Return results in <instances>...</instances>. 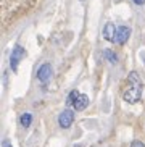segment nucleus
Segmentation results:
<instances>
[{"label": "nucleus", "mask_w": 145, "mask_h": 147, "mask_svg": "<svg viewBox=\"0 0 145 147\" xmlns=\"http://www.w3.org/2000/svg\"><path fill=\"white\" fill-rule=\"evenodd\" d=\"M103 57H105V60H108L111 65H116L118 63V55H116L111 49H105L103 50Z\"/></svg>", "instance_id": "6e6552de"}, {"label": "nucleus", "mask_w": 145, "mask_h": 147, "mask_svg": "<svg viewBox=\"0 0 145 147\" xmlns=\"http://www.w3.org/2000/svg\"><path fill=\"white\" fill-rule=\"evenodd\" d=\"M131 37V28L128 26H118L116 29V36H115V42L123 45V44L128 42V39Z\"/></svg>", "instance_id": "39448f33"}, {"label": "nucleus", "mask_w": 145, "mask_h": 147, "mask_svg": "<svg viewBox=\"0 0 145 147\" xmlns=\"http://www.w3.org/2000/svg\"><path fill=\"white\" fill-rule=\"evenodd\" d=\"M77 95H79V92H77V91H71V92H69V97H68V100H66V105H72V104H74V100H76Z\"/></svg>", "instance_id": "9b49d317"}, {"label": "nucleus", "mask_w": 145, "mask_h": 147, "mask_svg": "<svg viewBox=\"0 0 145 147\" xmlns=\"http://www.w3.org/2000/svg\"><path fill=\"white\" fill-rule=\"evenodd\" d=\"M24 57H26L24 47H23V45H19V44H16V45H15V49H13V52H11V57H10V68H11L13 71H16L18 65H19V61H21Z\"/></svg>", "instance_id": "f03ea898"}, {"label": "nucleus", "mask_w": 145, "mask_h": 147, "mask_svg": "<svg viewBox=\"0 0 145 147\" xmlns=\"http://www.w3.org/2000/svg\"><path fill=\"white\" fill-rule=\"evenodd\" d=\"M128 82H129V86H140V84H142L140 76H139L136 71H132V73L128 76Z\"/></svg>", "instance_id": "9d476101"}, {"label": "nucleus", "mask_w": 145, "mask_h": 147, "mask_svg": "<svg viewBox=\"0 0 145 147\" xmlns=\"http://www.w3.org/2000/svg\"><path fill=\"white\" fill-rule=\"evenodd\" d=\"M131 147H145V144L142 142V141H132V142H131Z\"/></svg>", "instance_id": "f8f14e48"}, {"label": "nucleus", "mask_w": 145, "mask_h": 147, "mask_svg": "<svg viewBox=\"0 0 145 147\" xmlns=\"http://www.w3.org/2000/svg\"><path fill=\"white\" fill-rule=\"evenodd\" d=\"M87 105H89V97L85 94H79L76 97V100H74V104H72V108L76 112H82V110L87 108Z\"/></svg>", "instance_id": "0eeeda50"}, {"label": "nucleus", "mask_w": 145, "mask_h": 147, "mask_svg": "<svg viewBox=\"0 0 145 147\" xmlns=\"http://www.w3.org/2000/svg\"><path fill=\"white\" fill-rule=\"evenodd\" d=\"M52 74H53V69H52V65L50 63H44V65L39 66L37 69V79L40 82H48V79L52 78Z\"/></svg>", "instance_id": "20e7f679"}, {"label": "nucleus", "mask_w": 145, "mask_h": 147, "mask_svg": "<svg viewBox=\"0 0 145 147\" xmlns=\"http://www.w3.org/2000/svg\"><path fill=\"white\" fill-rule=\"evenodd\" d=\"M72 121H74V112L69 110V108L63 110V112L60 113V117H58V125H60L61 129H68V128H71Z\"/></svg>", "instance_id": "7ed1b4c3"}, {"label": "nucleus", "mask_w": 145, "mask_h": 147, "mask_svg": "<svg viewBox=\"0 0 145 147\" xmlns=\"http://www.w3.org/2000/svg\"><path fill=\"white\" fill-rule=\"evenodd\" d=\"M19 123H21L23 128H29L31 125H32V115L31 113H23L21 117H19Z\"/></svg>", "instance_id": "1a4fd4ad"}, {"label": "nucleus", "mask_w": 145, "mask_h": 147, "mask_svg": "<svg viewBox=\"0 0 145 147\" xmlns=\"http://www.w3.org/2000/svg\"><path fill=\"white\" fill-rule=\"evenodd\" d=\"M132 2H134L136 5H144V3H145V0H132Z\"/></svg>", "instance_id": "4468645a"}, {"label": "nucleus", "mask_w": 145, "mask_h": 147, "mask_svg": "<svg viewBox=\"0 0 145 147\" xmlns=\"http://www.w3.org/2000/svg\"><path fill=\"white\" fill-rule=\"evenodd\" d=\"M142 97V84L140 86H129V89L123 92V99L128 104H137Z\"/></svg>", "instance_id": "f257e3e1"}, {"label": "nucleus", "mask_w": 145, "mask_h": 147, "mask_svg": "<svg viewBox=\"0 0 145 147\" xmlns=\"http://www.w3.org/2000/svg\"><path fill=\"white\" fill-rule=\"evenodd\" d=\"M116 29H118V28H116L113 23H107V24L103 26V31H102L103 39H105V40H110V42H115Z\"/></svg>", "instance_id": "423d86ee"}, {"label": "nucleus", "mask_w": 145, "mask_h": 147, "mask_svg": "<svg viewBox=\"0 0 145 147\" xmlns=\"http://www.w3.org/2000/svg\"><path fill=\"white\" fill-rule=\"evenodd\" d=\"M116 2H121V0H116Z\"/></svg>", "instance_id": "2eb2a0df"}, {"label": "nucleus", "mask_w": 145, "mask_h": 147, "mask_svg": "<svg viewBox=\"0 0 145 147\" xmlns=\"http://www.w3.org/2000/svg\"><path fill=\"white\" fill-rule=\"evenodd\" d=\"M2 147H11V144H10V141H7V139H5L3 142H2Z\"/></svg>", "instance_id": "ddd939ff"}]
</instances>
